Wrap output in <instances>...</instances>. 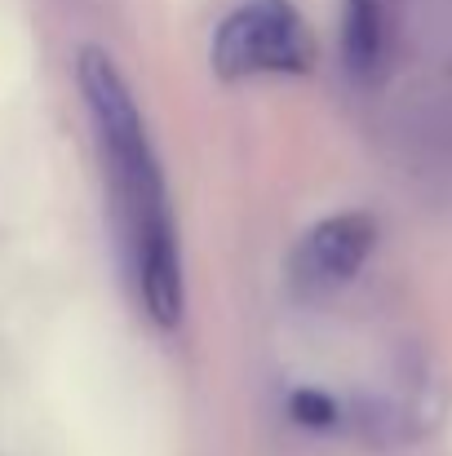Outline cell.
I'll list each match as a JSON object with an SVG mask.
<instances>
[{
	"label": "cell",
	"mask_w": 452,
	"mask_h": 456,
	"mask_svg": "<svg viewBox=\"0 0 452 456\" xmlns=\"http://www.w3.org/2000/svg\"><path fill=\"white\" fill-rule=\"evenodd\" d=\"M373 244H377V222L368 213L324 217L319 226L301 235L298 253H293V280L301 289H337L350 275H359Z\"/></svg>",
	"instance_id": "obj_3"
},
{
	"label": "cell",
	"mask_w": 452,
	"mask_h": 456,
	"mask_svg": "<svg viewBox=\"0 0 452 456\" xmlns=\"http://www.w3.org/2000/svg\"><path fill=\"white\" fill-rule=\"evenodd\" d=\"M289 417H293L298 426H306V430H328V426L337 421V403H333L328 395H319V390H293Z\"/></svg>",
	"instance_id": "obj_5"
},
{
	"label": "cell",
	"mask_w": 452,
	"mask_h": 456,
	"mask_svg": "<svg viewBox=\"0 0 452 456\" xmlns=\"http://www.w3.org/2000/svg\"><path fill=\"white\" fill-rule=\"evenodd\" d=\"M213 71L222 80L301 76L315 58L310 31L289 0H249L213 36Z\"/></svg>",
	"instance_id": "obj_2"
},
{
	"label": "cell",
	"mask_w": 452,
	"mask_h": 456,
	"mask_svg": "<svg viewBox=\"0 0 452 456\" xmlns=\"http://www.w3.org/2000/svg\"><path fill=\"white\" fill-rule=\"evenodd\" d=\"M76 85H80L89 125H94V142H98L103 177L111 191V213H116L134 293L151 323L177 328L182 310H186L177 222H173L164 168L151 147L138 98H134L125 71L116 67V58L98 45H85L76 53Z\"/></svg>",
	"instance_id": "obj_1"
},
{
	"label": "cell",
	"mask_w": 452,
	"mask_h": 456,
	"mask_svg": "<svg viewBox=\"0 0 452 456\" xmlns=\"http://www.w3.org/2000/svg\"><path fill=\"white\" fill-rule=\"evenodd\" d=\"M386 49V22L377 0H346L341 9V58L355 80H373Z\"/></svg>",
	"instance_id": "obj_4"
}]
</instances>
